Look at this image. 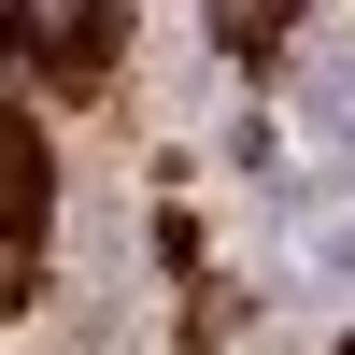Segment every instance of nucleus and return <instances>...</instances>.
Listing matches in <instances>:
<instances>
[{
	"label": "nucleus",
	"mask_w": 355,
	"mask_h": 355,
	"mask_svg": "<svg viewBox=\"0 0 355 355\" xmlns=\"http://www.w3.org/2000/svg\"><path fill=\"white\" fill-rule=\"evenodd\" d=\"M28 242H43V128L0 114V313L28 299Z\"/></svg>",
	"instance_id": "nucleus-1"
},
{
	"label": "nucleus",
	"mask_w": 355,
	"mask_h": 355,
	"mask_svg": "<svg viewBox=\"0 0 355 355\" xmlns=\"http://www.w3.org/2000/svg\"><path fill=\"white\" fill-rule=\"evenodd\" d=\"M28 43H43L57 71H114V15H43Z\"/></svg>",
	"instance_id": "nucleus-2"
},
{
	"label": "nucleus",
	"mask_w": 355,
	"mask_h": 355,
	"mask_svg": "<svg viewBox=\"0 0 355 355\" xmlns=\"http://www.w3.org/2000/svg\"><path fill=\"white\" fill-rule=\"evenodd\" d=\"M327 355H355V341H327Z\"/></svg>",
	"instance_id": "nucleus-3"
}]
</instances>
